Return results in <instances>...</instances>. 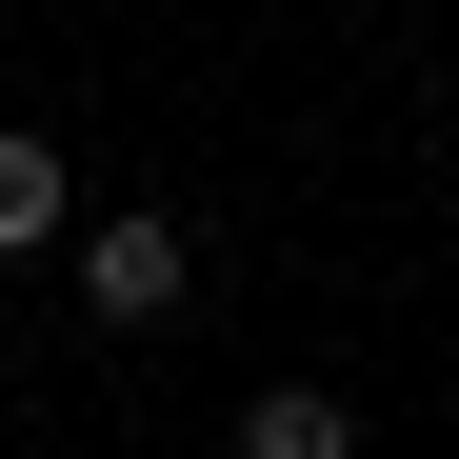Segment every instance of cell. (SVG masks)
Returning <instances> with one entry per match:
<instances>
[{
  "instance_id": "obj_2",
  "label": "cell",
  "mask_w": 459,
  "mask_h": 459,
  "mask_svg": "<svg viewBox=\"0 0 459 459\" xmlns=\"http://www.w3.org/2000/svg\"><path fill=\"white\" fill-rule=\"evenodd\" d=\"M40 240H81V180H60L40 120H0V260H40Z\"/></svg>"
},
{
  "instance_id": "obj_1",
  "label": "cell",
  "mask_w": 459,
  "mask_h": 459,
  "mask_svg": "<svg viewBox=\"0 0 459 459\" xmlns=\"http://www.w3.org/2000/svg\"><path fill=\"white\" fill-rule=\"evenodd\" d=\"M180 299H200V240H180L160 200H140V220H81V320L100 340H160Z\"/></svg>"
},
{
  "instance_id": "obj_3",
  "label": "cell",
  "mask_w": 459,
  "mask_h": 459,
  "mask_svg": "<svg viewBox=\"0 0 459 459\" xmlns=\"http://www.w3.org/2000/svg\"><path fill=\"white\" fill-rule=\"evenodd\" d=\"M220 459H359V420L320 400V379H260V400L220 420Z\"/></svg>"
}]
</instances>
